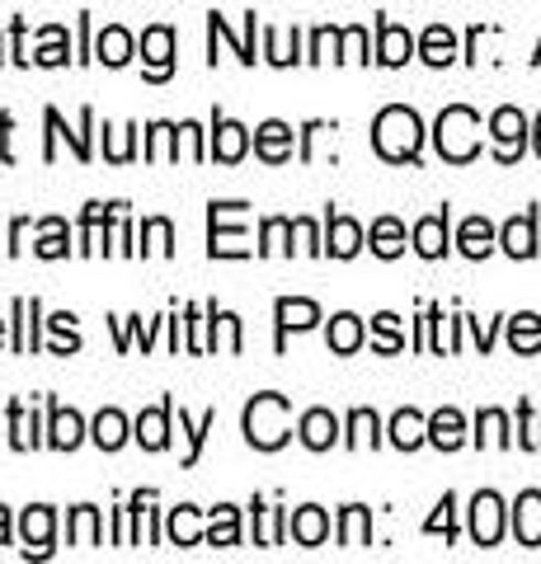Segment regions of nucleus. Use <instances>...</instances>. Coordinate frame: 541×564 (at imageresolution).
<instances>
[{
    "instance_id": "f257e3e1",
    "label": "nucleus",
    "mask_w": 541,
    "mask_h": 564,
    "mask_svg": "<svg viewBox=\"0 0 541 564\" xmlns=\"http://www.w3.org/2000/svg\"><path fill=\"white\" fill-rule=\"evenodd\" d=\"M372 147L381 161L410 165V161H419V147H424V122H419V113L405 109V104H391V109H381L372 122Z\"/></svg>"
},
{
    "instance_id": "f03ea898",
    "label": "nucleus",
    "mask_w": 541,
    "mask_h": 564,
    "mask_svg": "<svg viewBox=\"0 0 541 564\" xmlns=\"http://www.w3.org/2000/svg\"><path fill=\"white\" fill-rule=\"evenodd\" d=\"M433 147L447 165H470L480 155V113L466 104H447L433 122Z\"/></svg>"
},
{
    "instance_id": "7ed1b4c3",
    "label": "nucleus",
    "mask_w": 541,
    "mask_h": 564,
    "mask_svg": "<svg viewBox=\"0 0 541 564\" xmlns=\"http://www.w3.org/2000/svg\"><path fill=\"white\" fill-rule=\"evenodd\" d=\"M292 437V404L288 395L264 391L246 404V443L259 452H278Z\"/></svg>"
},
{
    "instance_id": "20e7f679",
    "label": "nucleus",
    "mask_w": 541,
    "mask_h": 564,
    "mask_svg": "<svg viewBox=\"0 0 541 564\" xmlns=\"http://www.w3.org/2000/svg\"><path fill=\"white\" fill-rule=\"evenodd\" d=\"M236 217H246V203H213L207 207V221H213V236H207V254L213 259H246V226H231Z\"/></svg>"
},
{
    "instance_id": "39448f33",
    "label": "nucleus",
    "mask_w": 541,
    "mask_h": 564,
    "mask_svg": "<svg viewBox=\"0 0 541 564\" xmlns=\"http://www.w3.org/2000/svg\"><path fill=\"white\" fill-rule=\"evenodd\" d=\"M528 137H532L528 113L513 109V104H504V109L490 113V141H495V161L499 165H513L518 155L528 151Z\"/></svg>"
},
{
    "instance_id": "423d86ee",
    "label": "nucleus",
    "mask_w": 541,
    "mask_h": 564,
    "mask_svg": "<svg viewBox=\"0 0 541 564\" xmlns=\"http://www.w3.org/2000/svg\"><path fill=\"white\" fill-rule=\"evenodd\" d=\"M504 513H509V508H504L499 494H495V489H480L476 499H470V541L485 545V551H490V545H499V536H504Z\"/></svg>"
},
{
    "instance_id": "0eeeda50",
    "label": "nucleus",
    "mask_w": 541,
    "mask_h": 564,
    "mask_svg": "<svg viewBox=\"0 0 541 564\" xmlns=\"http://www.w3.org/2000/svg\"><path fill=\"white\" fill-rule=\"evenodd\" d=\"M142 62H147V80H170V70H174V29L170 24H151L142 33Z\"/></svg>"
},
{
    "instance_id": "6e6552de",
    "label": "nucleus",
    "mask_w": 541,
    "mask_h": 564,
    "mask_svg": "<svg viewBox=\"0 0 541 564\" xmlns=\"http://www.w3.org/2000/svg\"><path fill=\"white\" fill-rule=\"evenodd\" d=\"M499 250L509 259H532L537 254V212L532 207L499 226Z\"/></svg>"
},
{
    "instance_id": "1a4fd4ad",
    "label": "nucleus",
    "mask_w": 541,
    "mask_h": 564,
    "mask_svg": "<svg viewBox=\"0 0 541 564\" xmlns=\"http://www.w3.org/2000/svg\"><path fill=\"white\" fill-rule=\"evenodd\" d=\"M90 128H95V113L90 109H80V132H66L62 128V113L47 109V151H43V161H57V137L72 141L76 161H90Z\"/></svg>"
},
{
    "instance_id": "9d476101",
    "label": "nucleus",
    "mask_w": 541,
    "mask_h": 564,
    "mask_svg": "<svg viewBox=\"0 0 541 564\" xmlns=\"http://www.w3.org/2000/svg\"><path fill=\"white\" fill-rule=\"evenodd\" d=\"M273 315H278V348H283L288 334H302V329H311L321 321V306L306 302V296H278Z\"/></svg>"
},
{
    "instance_id": "9b49d317",
    "label": "nucleus",
    "mask_w": 541,
    "mask_h": 564,
    "mask_svg": "<svg viewBox=\"0 0 541 564\" xmlns=\"http://www.w3.org/2000/svg\"><path fill=\"white\" fill-rule=\"evenodd\" d=\"M246 151H250V132L240 128V122L217 113V122H213V147H207V155L221 161V165H236V161H246Z\"/></svg>"
},
{
    "instance_id": "f8f14e48",
    "label": "nucleus",
    "mask_w": 541,
    "mask_h": 564,
    "mask_svg": "<svg viewBox=\"0 0 541 564\" xmlns=\"http://www.w3.org/2000/svg\"><path fill=\"white\" fill-rule=\"evenodd\" d=\"M170 414H174V400H161L155 410H142L137 423H132V437L147 452H165L170 447Z\"/></svg>"
},
{
    "instance_id": "ddd939ff",
    "label": "nucleus",
    "mask_w": 541,
    "mask_h": 564,
    "mask_svg": "<svg viewBox=\"0 0 541 564\" xmlns=\"http://www.w3.org/2000/svg\"><path fill=\"white\" fill-rule=\"evenodd\" d=\"M509 513H513V536H518V545L537 551V545H541V489H522Z\"/></svg>"
},
{
    "instance_id": "4468645a",
    "label": "nucleus",
    "mask_w": 541,
    "mask_h": 564,
    "mask_svg": "<svg viewBox=\"0 0 541 564\" xmlns=\"http://www.w3.org/2000/svg\"><path fill=\"white\" fill-rule=\"evenodd\" d=\"M52 527H57V513L47 503H33L24 508L20 518V532H24V555H47L52 551Z\"/></svg>"
},
{
    "instance_id": "2eb2a0df",
    "label": "nucleus",
    "mask_w": 541,
    "mask_h": 564,
    "mask_svg": "<svg viewBox=\"0 0 541 564\" xmlns=\"http://www.w3.org/2000/svg\"><path fill=\"white\" fill-rule=\"evenodd\" d=\"M358 250H363V226L354 217H344V212H329V221H325V254L354 259Z\"/></svg>"
},
{
    "instance_id": "dca6fc26",
    "label": "nucleus",
    "mask_w": 541,
    "mask_h": 564,
    "mask_svg": "<svg viewBox=\"0 0 541 564\" xmlns=\"http://www.w3.org/2000/svg\"><path fill=\"white\" fill-rule=\"evenodd\" d=\"M255 151H259V161H269V165L292 161V128L288 122H278V118L259 122L255 128Z\"/></svg>"
},
{
    "instance_id": "f3484780",
    "label": "nucleus",
    "mask_w": 541,
    "mask_h": 564,
    "mask_svg": "<svg viewBox=\"0 0 541 564\" xmlns=\"http://www.w3.org/2000/svg\"><path fill=\"white\" fill-rule=\"evenodd\" d=\"M414 57V39H410V29H400L391 20H381L377 24V62L381 66H405Z\"/></svg>"
},
{
    "instance_id": "a211bd4d",
    "label": "nucleus",
    "mask_w": 541,
    "mask_h": 564,
    "mask_svg": "<svg viewBox=\"0 0 541 564\" xmlns=\"http://www.w3.org/2000/svg\"><path fill=\"white\" fill-rule=\"evenodd\" d=\"M447 207L443 212H429V217L414 221V250L424 259H443L447 254Z\"/></svg>"
},
{
    "instance_id": "6ab92c4d",
    "label": "nucleus",
    "mask_w": 541,
    "mask_h": 564,
    "mask_svg": "<svg viewBox=\"0 0 541 564\" xmlns=\"http://www.w3.org/2000/svg\"><path fill=\"white\" fill-rule=\"evenodd\" d=\"M85 443V419L76 410H62V404H52V419H47V447L57 452H76Z\"/></svg>"
},
{
    "instance_id": "aec40b11",
    "label": "nucleus",
    "mask_w": 541,
    "mask_h": 564,
    "mask_svg": "<svg viewBox=\"0 0 541 564\" xmlns=\"http://www.w3.org/2000/svg\"><path fill=\"white\" fill-rule=\"evenodd\" d=\"M296 433H302V443L311 452H329L339 443V419L329 414V410H306L302 423H296Z\"/></svg>"
},
{
    "instance_id": "412c9836",
    "label": "nucleus",
    "mask_w": 541,
    "mask_h": 564,
    "mask_svg": "<svg viewBox=\"0 0 541 564\" xmlns=\"http://www.w3.org/2000/svg\"><path fill=\"white\" fill-rule=\"evenodd\" d=\"M499 245V231L490 226V217H466L457 231V250L466 259H490V250Z\"/></svg>"
},
{
    "instance_id": "4be33fe9",
    "label": "nucleus",
    "mask_w": 541,
    "mask_h": 564,
    "mask_svg": "<svg viewBox=\"0 0 541 564\" xmlns=\"http://www.w3.org/2000/svg\"><path fill=\"white\" fill-rule=\"evenodd\" d=\"M387 433H391V447L414 452V447L429 443V419L419 414V410H396L391 423H387Z\"/></svg>"
},
{
    "instance_id": "5701e85b",
    "label": "nucleus",
    "mask_w": 541,
    "mask_h": 564,
    "mask_svg": "<svg viewBox=\"0 0 541 564\" xmlns=\"http://www.w3.org/2000/svg\"><path fill=\"white\" fill-rule=\"evenodd\" d=\"M429 443L439 447V452H457L466 443V419L462 410H439V414H429Z\"/></svg>"
},
{
    "instance_id": "b1692460",
    "label": "nucleus",
    "mask_w": 541,
    "mask_h": 564,
    "mask_svg": "<svg viewBox=\"0 0 541 564\" xmlns=\"http://www.w3.org/2000/svg\"><path fill=\"white\" fill-rule=\"evenodd\" d=\"M288 532L296 545H321L329 536V518H325V508L316 503H306V508H296V513L288 518Z\"/></svg>"
},
{
    "instance_id": "393cba45",
    "label": "nucleus",
    "mask_w": 541,
    "mask_h": 564,
    "mask_svg": "<svg viewBox=\"0 0 541 564\" xmlns=\"http://www.w3.org/2000/svg\"><path fill=\"white\" fill-rule=\"evenodd\" d=\"M419 57H424L429 66H452L457 62V33H452L447 24H429L424 39H419Z\"/></svg>"
},
{
    "instance_id": "a878e982",
    "label": "nucleus",
    "mask_w": 541,
    "mask_h": 564,
    "mask_svg": "<svg viewBox=\"0 0 541 564\" xmlns=\"http://www.w3.org/2000/svg\"><path fill=\"white\" fill-rule=\"evenodd\" d=\"M363 339H368V329H363V321L354 311H339L335 321H329V334H325V344L339 352V358H348V352H358Z\"/></svg>"
},
{
    "instance_id": "bb28decb",
    "label": "nucleus",
    "mask_w": 541,
    "mask_h": 564,
    "mask_svg": "<svg viewBox=\"0 0 541 564\" xmlns=\"http://www.w3.org/2000/svg\"><path fill=\"white\" fill-rule=\"evenodd\" d=\"M132 33L123 29V24H109L95 39V62H104V66H128L132 62Z\"/></svg>"
},
{
    "instance_id": "cd10ccee",
    "label": "nucleus",
    "mask_w": 541,
    "mask_h": 564,
    "mask_svg": "<svg viewBox=\"0 0 541 564\" xmlns=\"http://www.w3.org/2000/svg\"><path fill=\"white\" fill-rule=\"evenodd\" d=\"M509 348L522 352V358L541 352V315H537V311H518V315H509Z\"/></svg>"
},
{
    "instance_id": "c85d7f7f",
    "label": "nucleus",
    "mask_w": 541,
    "mask_h": 564,
    "mask_svg": "<svg viewBox=\"0 0 541 564\" xmlns=\"http://www.w3.org/2000/svg\"><path fill=\"white\" fill-rule=\"evenodd\" d=\"M368 245L377 259H400L405 254V226H400L396 217H377L372 231H368Z\"/></svg>"
},
{
    "instance_id": "c756f323",
    "label": "nucleus",
    "mask_w": 541,
    "mask_h": 564,
    "mask_svg": "<svg viewBox=\"0 0 541 564\" xmlns=\"http://www.w3.org/2000/svg\"><path fill=\"white\" fill-rule=\"evenodd\" d=\"M372 541V513L363 503H348L339 513V545H348V551H358V545Z\"/></svg>"
},
{
    "instance_id": "7c9ffc66",
    "label": "nucleus",
    "mask_w": 541,
    "mask_h": 564,
    "mask_svg": "<svg viewBox=\"0 0 541 564\" xmlns=\"http://www.w3.org/2000/svg\"><path fill=\"white\" fill-rule=\"evenodd\" d=\"M90 437H95L99 452H118V447L128 443V419L118 414V410H99V419L90 423Z\"/></svg>"
},
{
    "instance_id": "2f4dec72",
    "label": "nucleus",
    "mask_w": 541,
    "mask_h": 564,
    "mask_svg": "<svg viewBox=\"0 0 541 564\" xmlns=\"http://www.w3.org/2000/svg\"><path fill=\"white\" fill-rule=\"evenodd\" d=\"M99 536H104L99 508H90V503L72 508V518H66V541H72V545H99Z\"/></svg>"
},
{
    "instance_id": "473e14b6",
    "label": "nucleus",
    "mask_w": 541,
    "mask_h": 564,
    "mask_svg": "<svg viewBox=\"0 0 541 564\" xmlns=\"http://www.w3.org/2000/svg\"><path fill=\"white\" fill-rule=\"evenodd\" d=\"M39 231L43 236H39V245H33V254H39V259H66V254H72V231H66L62 217H47Z\"/></svg>"
},
{
    "instance_id": "72a5a7b5",
    "label": "nucleus",
    "mask_w": 541,
    "mask_h": 564,
    "mask_svg": "<svg viewBox=\"0 0 541 564\" xmlns=\"http://www.w3.org/2000/svg\"><path fill=\"white\" fill-rule=\"evenodd\" d=\"M476 447H513L509 414H504V410H480L476 414Z\"/></svg>"
},
{
    "instance_id": "f704fd0d",
    "label": "nucleus",
    "mask_w": 541,
    "mask_h": 564,
    "mask_svg": "<svg viewBox=\"0 0 541 564\" xmlns=\"http://www.w3.org/2000/svg\"><path fill=\"white\" fill-rule=\"evenodd\" d=\"M354 452H363V447H377L381 443V419L372 414V410H354L348 414V437H344Z\"/></svg>"
},
{
    "instance_id": "c9c22d12",
    "label": "nucleus",
    "mask_w": 541,
    "mask_h": 564,
    "mask_svg": "<svg viewBox=\"0 0 541 564\" xmlns=\"http://www.w3.org/2000/svg\"><path fill=\"white\" fill-rule=\"evenodd\" d=\"M165 532H170V541H174V545H198V541H203L198 508H194V503H180V508H174V513H170Z\"/></svg>"
},
{
    "instance_id": "e433bc0d",
    "label": "nucleus",
    "mask_w": 541,
    "mask_h": 564,
    "mask_svg": "<svg viewBox=\"0 0 541 564\" xmlns=\"http://www.w3.org/2000/svg\"><path fill=\"white\" fill-rule=\"evenodd\" d=\"M33 315H39V302H33V296L24 302L20 296V302H14V352L39 348V325H33Z\"/></svg>"
},
{
    "instance_id": "4c0bfd02",
    "label": "nucleus",
    "mask_w": 541,
    "mask_h": 564,
    "mask_svg": "<svg viewBox=\"0 0 541 564\" xmlns=\"http://www.w3.org/2000/svg\"><path fill=\"white\" fill-rule=\"evenodd\" d=\"M207 545H240V513L231 503L213 508V522H207Z\"/></svg>"
},
{
    "instance_id": "58836bf2",
    "label": "nucleus",
    "mask_w": 541,
    "mask_h": 564,
    "mask_svg": "<svg viewBox=\"0 0 541 564\" xmlns=\"http://www.w3.org/2000/svg\"><path fill=\"white\" fill-rule=\"evenodd\" d=\"M147 161H180V128L151 122L147 128Z\"/></svg>"
},
{
    "instance_id": "ea45409f",
    "label": "nucleus",
    "mask_w": 541,
    "mask_h": 564,
    "mask_svg": "<svg viewBox=\"0 0 541 564\" xmlns=\"http://www.w3.org/2000/svg\"><path fill=\"white\" fill-rule=\"evenodd\" d=\"M292 221L288 217H269L259 226V254H292Z\"/></svg>"
},
{
    "instance_id": "a19ab883",
    "label": "nucleus",
    "mask_w": 541,
    "mask_h": 564,
    "mask_svg": "<svg viewBox=\"0 0 541 564\" xmlns=\"http://www.w3.org/2000/svg\"><path fill=\"white\" fill-rule=\"evenodd\" d=\"M43 437H39V423H33V414L24 410L20 400H10V447H20V452H29V447H39Z\"/></svg>"
},
{
    "instance_id": "79ce46f5",
    "label": "nucleus",
    "mask_w": 541,
    "mask_h": 564,
    "mask_svg": "<svg viewBox=\"0 0 541 564\" xmlns=\"http://www.w3.org/2000/svg\"><path fill=\"white\" fill-rule=\"evenodd\" d=\"M264 57L273 66H292V62H306V57H296V29L283 33V29H264Z\"/></svg>"
},
{
    "instance_id": "37998d69",
    "label": "nucleus",
    "mask_w": 541,
    "mask_h": 564,
    "mask_svg": "<svg viewBox=\"0 0 541 564\" xmlns=\"http://www.w3.org/2000/svg\"><path fill=\"white\" fill-rule=\"evenodd\" d=\"M142 254H174V226L165 217L142 221Z\"/></svg>"
},
{
    "instance_id": "c03bdc74",
    "label": "nucleus",
    "mask_w": 541,
    "mask_h": 564,
    "mask_svg": "<svg viewBox=\"0 0 541 564\" xmlns=\"http://www.w3.org/2000/svg\"><path fill=\"white\" fill-rule=\"evenodd\" d=\"M213 423H217V410H207L198 423H194V419H188V414L180 410V433L188 437V456H184V466H194V462H198V452H203V437L213 433Z\"/></svg>"
},
{
    "instance_id": "a18cd8bd",
    "label": "nucleus",
    "mask_w": 541,
    "mask_h": 564,
    "mask_svg": "<svg viewBox=\"0 0 541 564\" xmlns=\"http://www.w3.org/2000/svg\"><path fill=\"white\" fill-rule=\"evenodd\" d=\"M372 348H377V352H400V348H405V334H400V315H391V311L377 315V321H372Z\"/></svg>"
},
{
    "instance_id": "49530a36",
    "label": "nucleus",
    "mask_w": 541,
    "mask_h": 564,
    "mask_svg": "<svg viewBox=\"0 0 541 564\" xmlns=\"http://www.w3.org/2000/svg\"><path fill=\"white\" fill-rule=\"evenodd\" d=\"M255 508V518H259V532H255V541L259 545H278L283 541V527H288V518H283V508H264V503H250Z\"/></svg>"
},
{
    "instance_id": "de8ad7c7",
    "label": "nucleus",
    "mask_w": 541,
    "mask_h": 564,
    "mask_svg": "<svg viewBox=\"0 0 541 564\" xmlns=\"http://www.w3.org/2000/svg\"><path fill=\"white\" fill-rule=\"evenodd\" d=\"M66 52H72V43H66V29H43V47H39V66H66Z\"/></svg>"
},
{
    "instance_id": "09e8293b",
    "label": "nucleus",
    "mask_w": 541,
    "mask_h": 564,
    "mask_svg": "<svg viewBox=\"0 0 541 564\" xmlns=\"http://www.w3.org/2000/svg\"><path fill=\"white\" fill-rule=\"evenodd\" d=\"M339 62H354V66L368 62V29L363 24H348L339 33Z\"/></svg>"
},
{
    "instance_id": "8fccbe9b",
    "label": "nucleus",
    "mask_w": 541,
    "mask_h": 564,
    "mask_svg": "<svg viewBox=\"0 0 541 564\" xmlns=\"http://www.w3.org/2000/svg\"><path fill=\"white\" fill-rule=\"evenodd\" d=\"M47 329L57 334V344H52V352H62V358H66V352H76V348H80V334H76V315L57 311V315H52V321H47Z\"/></svg>"
},
{
    "instance_id": "3c124183",
    "label": "nucleus",
    "mask_w": 541,
    "mask_h": 564,
    "mask_svg": "<svg viewBox=\"0 0 541 564\" xmlns=\"http://www.w3.org/2000/svg\"><path fill=\"white\" fill-rule=\"evenodd\" d=\"M424 532H429V536H439V532H443L447 541H457V499H452V494H443L439 513L424 522Z\"/></svg>"
},
{
    "instance_id": "603ef678",
    "label": "nucleus",
    "mask_w": 541,
    "mask_h": 564,
    "mask_svg": "<svg viewBox=\"0 0 541 564\" xmlns=\"http://www.w3.org/2000/svg\"><path fill=\"white\" fill-rule=\"evenodd\" d=\"M518 447H528V452H541V414L532 410L528 400L518 404Z\"/></svg>"
},
{
    "instance_id": "864d4df0",
    "label": "nucleus",
    "mask_w": 541,
    "mask_h": 564,
    "mask_svg": "<svg viewBox=\"0 0 541 564\" xmlns=\"http://www.w3.org/2000/svg\"><path fill=\"white\" fill-rule=\"evenodd\" d=\"M339 33L344 29H316V33H311L306 62H339Z\"/></svg>"
},
{
    "instance_id": "5fc2aeb1",
    "label": "nucleus",
    "mask_w": 541,
    "mask_h": 564,
    "mask_svg": "<svg viewBox=\"0 0 541 564\" xmlns=\"http://www.w3.org/2000/svg\"><path fill=\"white\" fill-rule=\"evenodd\" d=\"M132 132H137V128H104V137H109V161H113V165L132 161Z\"/></svg>"
},
{
    "instance_id": "6e6d98bb",
    "label": "nucleus",
    "mask_w": 541,
    "mask_h": 564,
    "mask_svg": "<svg viewBox=\"0 0 541 564\" xmlns=\"http://www.w3.org/2000/svg\"><path fill=\"white\" fill-rule=\"evenodd\" d=\"M292 231H296V240H302V250H306V254H325V240H321V231H316V221L296 217V221H292Z\"/></svg>"
},
{
    "instance_id": "4d7b16f0",
    "label": "nucleus",
    "mask_w": 541,
    "mask_h": 564,
    "mask_svg": "<svg viewBox=\"0 0 541 564\" xmlns=\"http://www.w3.org/2000/svg\"><path fill=\"white\" fill-rule=\"evenodd\" d=\"M221 334H226V348L240 352V321H236V315H226V311H221Z\"/></svg>"
},
{
    "instance_id": "13d9d810",
    "label": "nucleus",
    "mask_w": 541,
    "mask_h": 564,
    "mask_svg": "<svg viewBox=\"0 0 541 564\" xmlns=\"http://www.w3.org/2000/svg\"><path fill=\"white\" fill-rule=\"evenodd\" d=\"M466 325H470V334H476L480 352H490V344H495V321H490V325H480V321H466Z\"/></svg>"
},
{
    "instance_id": "bf43d9fd",
    "label": "nucleus",
    "mask_w": 541,
    "mask_h": 564,
    "mask_svg": "<svg viewBox=\"0 0 541 564\" xmlns=\"http://www.w3.org/2000/svg\"><path fill=\"white\" fill-rule=\"evenodd\" d=\"M24 236H29V221L20 217V221L10 226V254H20V250H24Z\"/></svg>"
},
{
    "instance_id": "052dcab7",
    "label": "nucleus",
    "mask_w": 541,
    "mask_h": 564,
    "mask_svg": "<svg viewBox=\"0 0 541 564\" xmlns=\"http://www.w3.org/2000/svg\"><path fill=\"white\" fill-rule=\"evenodd\" d=\"M0 545H10V508H0Z\"/></svg>"
},
{
    "instance_id": "680f3d73",
    "label": "nucleus",
    "mask_w": 541,
    "mask_h": 564,
    "mask_svg": "<svg viewBox=\"0 0 541 564\" xmlns=\"http://www.w3.org/2000/svg\"><path fill=\"white\" fill-rule=\"evenodd\" d=\"M532 151L541 155V113H537V122H532Z\"/></svg>"
},
{
    "instance_id": "e2e57ef3",
    "label": "nucleus",
    "mask_w": 541,
    "mask_h": 564,
    "mask_svg": "<svg viewBox=\"0 0 541 564\" xmlns=\"http://www.w3.org/2000/svg\"><path fill=\"white\" fill-rule=\"evenodd\" d=\"M0 344H6V321H0Z\"/></svg>"
},
{
    "instance_id": "0e129e2a",
    "label": "nucleus",
    "mask_w": 541,
    "mask_h": 564,
    "mask_svg": "<svg viewBox=\"0 0 541 564\" xmlns=\"http://www.w3.org/2000/svg\"><path fill=\"white\" fill-rule=\"evenodd\" d=\"M532 62H541V43H537V57H532Z\"/></svg>"
},
{
    "instance_id": "69168bd1",
    "label": "nucleus",
    "mask_w": 541,
    "mask_h": 564,
    "mask_svg": "<svg viewBox=\"0 0 541 564\" xmlns=\"http://www.w3.org/2000/svg\"><path fill=\"white\" fill-rule=\"evenodd\" d=\"M0 62H6V52H0Z\"/></svg>"
}]
</instances>
